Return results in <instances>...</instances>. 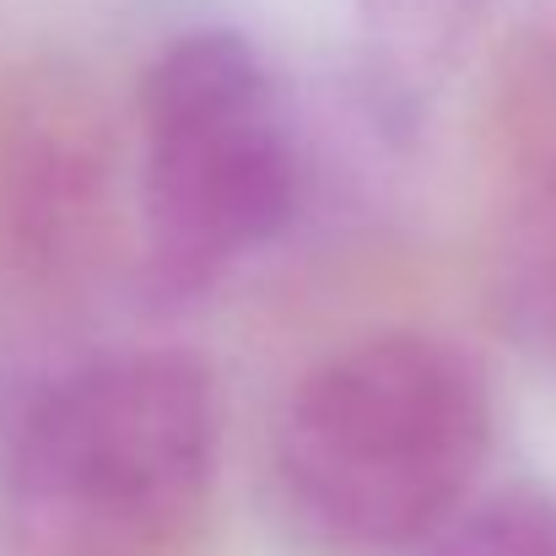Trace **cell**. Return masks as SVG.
Here are the masks:
<instances>
[{"label": "cell", "mask_w": 556, "mask_h": 556, "mask_svg": "<svg viewBox=\"0 0 556 556\" xmlns=\"http://www.w3.org/2000/svg\"><path fill=\"white\" fill-rule=\"evenodd\" d=\"M492 454L481 363L421 330L330 352L276 421L270 486L287 525L330 556H416L470 508Z\"/></svg>", "instance_id": "cell-1"}, {"label": "cell", "mask_w": 556, "mask_h": 556, "mask_svg": "<svg viewBox=\"0 0 556 556\" xmlns=\"http://www.w3.org/2000/svg\"><path fill=\"white\" fill-rule=\"evenodd\" d=\"M216 470V389L189 352L136 346L60 372L0 465L11 556H168Z\"/></svg>", "instance_id": "cell-2"}, {"label": "cell", "mask_w": 556, "mask_h": 556, "mask_svg": "<svg viewBox=\"0 0 556 556\" xmlns=\"http://www.w3.org/2000/svg\"><path fill=\"white\" fill-rule=\"evenodd\" d=\"M298 130L265 54L200 27L157 49L141 81V281L194 303L270 249L298 211Z\"/></svg>", "instance_id": "cell-3"}, {"label": "cell", "mask_w": 556, "mask_h": 556, "mask_svg": "<svg viewBox=\"0 0 556 556\" xmlns=\"http://www.w3.org/2000/svg\"><path fill=\"white\" fill-rule=\"evenodd\" d=\"M486 276L503 325L556 363V11L497 65L486 103Z\"/></svg>", "instance_id": "cell-4"}, {"label": "cell", "mask_w": 556, "mask_h": 556, "mask_svg": "<svg viewBox=\"0 0 556 556\" xmlns=\"http://www.w3.org/2000/svg\"><path fill=\"white\" fill-rule=\"evenodd\" d=\"M416 556H556V497L535 486L476 497Z\"/></svg>", "instance_id": "cell-5"}, {"label": "cell", "mask_w": 556, "mask_h": 556, "mask_svg": "<svg viewBox=\"0 0 556 556\" xmlns=\"http://www.w3.org/2000/svg\"><path fill=\"white\" fill-rule=\"evenodd\" d=\"M372 11L394 16L400 27H421V33H438V27H454L459 16L481 11L486 0H368Z\"/></svg>", "instance_id": "cell-6"}]
</instances>
